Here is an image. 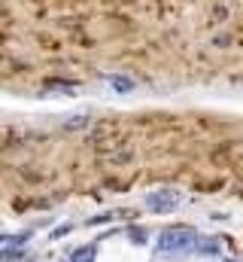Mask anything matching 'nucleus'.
Returning <instances> with one entry per match:
<instances>
[{
  "mask_svg": "<svg viewBox=\"0 0 243 262\" xmlns=\"http://www.w3.org/2000/svg\"><path fill=\"white\" fill-rule=\"evenodd\" d=\"M201 235L192 226H170L161 229V235L155 238V253L158 256H186L192 250H198Z\"/></svg>",
  "mask_w": 243,
  "mask_h": 262,
  "instance_id": "obj_1",
  "label": "nucleus"
},
{
  "mask_svg": "<svg viewBox=\"0 0 243 262\" xmlns=\"http://www.w3.org/2000/svg\"><path fill=\"white\" fill-rule=\"evenodd\" d=\"M179 208V192L177 189H158L146 195V210L149 213H173Z\"/></svg>",
  "mask_w": 243,
  "mask_h": 262,
  "instance_id": "obj_2",
  "label": "nucleus"
},
{
  "mask_svg": "<svg viewBox=\"0 0 243 262\" xmlns=\"http://www.w3.org/2000/svg\"><path fill=\"white\" fill-rule=\"evenodd\" d=\"M103 79H107V83L115 88V92H131V88H134V79L131 76H122V73H107V76H103Z\"/></svg>",
  "mask_w": 243,
  "mask_h": 262,
  "instance_id": "obj_3",
  "label": "nucleus"
},
{
  "mask_svg": "<svg viewBox=\"0 0 243 262\" xmlns=\"http://www.w3.org/2000/svg\"><path fill=\"white\" fill-rule=\"evenodd\" d=\"M95 244H85V247H76V250H70V262H95L97 259V253H95Z\"/></svg>",
  "mask_w": 243,
  "mask_h": 262,
  "instance_id": "obj_4",
  "label": "nucleus"
},
{
  "mask_svg": "<svg viewBox=\"0 0 243 262\" xmlns=\"http://www.w3.org/2000/svg\"><path fill=\"white\" fill-rule=\"evenodd\" d=\"M21 256H25V250H21V247H6V250H0V259H6V262L21 259Z\"/></svg>",
  "mask_w": 243,
  "mask_h": 262,
  "instance_id": "obj_5",
  "label": "nucleus"
},
{
  "mask_svg": "<svg viewBox=\"0 0 243 262\" xmlns=\"http://www.w3.org/2000/svg\"><path fill=\"white\" fill-rule=\"evenodd\" d=\"M85 125H88V116H73V119H67L64 131H76V128H85Z\"/></svg>",
  "mask_w": 243,
  "mask_h": 262,
  "instance_id": "obj_6",
  "label": "nucleus"
},
{
  "mask_svg": "<svg viewBox=\"0 0 243 262\" xmlns=\"http://www.w3.org/2000/svg\"><path fill=\"white\" fill-rule=\"evenodd\" d=\"M73 232V226H61V229H55L49 238H52V241H58V238H64V235H70Z\"/></svg>",
  "mask_w": 243,
  "mask_h": 262,
  "instance_id": "obj_7",
  "label": "nucleus"
}]
</instances>
